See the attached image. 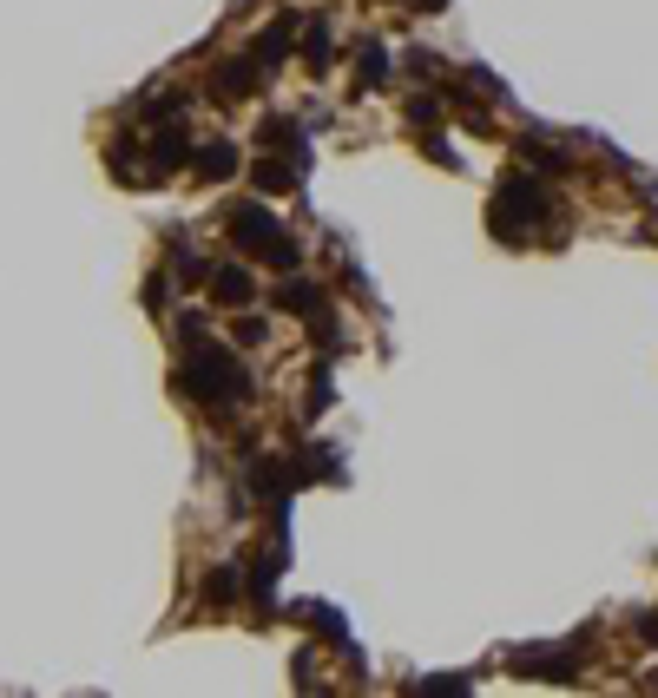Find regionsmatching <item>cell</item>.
<instances>
[{
	"mask_svg": "<svg viewBox=\"0 0 658 698\" xmlns=\"http://www.w3.org/2000/svg\"><path fill=\"white\" fill-rule=\"evenodd\" d=\"M540 218H547V185H540V178H507L501 198H494V211H487L494 238H507V244H520Z\"/></svg>",
	"mask_w": 658,
	"mask_h": 698,
	"instance_id": "1",
	"label": "cell"
},
{
	"mask_svg": "<svg viewBox=\"0 0 658 698\" xmlns=\"http://www.w3.org/2000/svg\"><path fill=\"white\" fill-rule=\"evenodd\" d=\"M185 389L191 396H224L231 402V396H244V369L231 363V349L211 343V349H198V363L185 369Z\"/></svg>",
	"mask_w": 658,
	"mask_h": 698,
	"instance_id": "2",
	"label": "cell"
},
{
	"mask_svg": "<svg viewBox=\"0 0 658 698\" xmlns=\"http://www.w3.org/2000/svg\"><path fill=\"white\" fill-rule=\"evenodd\" d=\"M231 238L244 244V251H270L277 224H270V211H264V205H237V211H231Z\"/></svg>",
	"mask_w": 658,
	"mask_h": 698,
	"instance_id": "3",
	"label": "cell"
},
{
	"mask_svg": "<svg viewBox=\"0 0 658 698\" xmlns=\"http://www.w3.org/2000/svg\"><path fill=\"white\" fill-rule=\"evenodd\" d=\"M211 290H218V303H231V310H244V303L257 297L244 270H211Z\"/></svg>",
	"mask_w": 658,
	"mask_h": 698,
	"instance_id": "4",
	"label": "cell"
},
{
	"mask_svg": "<svg viewBox=\"0 0 658 698\" xmlns=\"http://www.w3.org/2000/svg\"><path fill=\"white\" fill-rule=\"evenodd\" d=\"M237 172V152H231V145H198V178H231Z\"/></svg>",
	"mask_w": 658,
	"mask_h": 698,
	"instance_id": "5",
	"label": "cell"
},
{
	"mask_svg": "<svg viewBox=\"0 0 658 698\" xmlns=\"http://www.w3.org/2000/svg\"><path fill=\"white\" fill-rule=\"evenodd\" d=\"M329 53H336V47H329V27L316 20V27L303 33V60H310V66H329Z\"/></svg>",
	"mask_w": 658,
	"mask_h": 698,
	"instance_id": "6",
	"label": "cell"
},
{
	"mask_svg": "<svg viewBox=\"0 0 658 698\" xmlns=\"http://www.w3.org/2000/svg\"><path fill=\"white\" fill-rule=\"evenodd\" d=\"M283 310H316V303H323V290H310V284H283Z\"/></svg>",
	"mask_w": 658,
	"mask_h": 698,
	"instance_id": "7",
	"label": "cell"
},
{
	"mask_svg": "<svg viewBox=\"0 0 658 698\" xmlns=\"http://www.w3.org/2000/svg\"><path fill=\"white\" fill-rule=\"evenodd\" d=\"M290 178H297V172H290V165H257V185H264V191H283V185H290Z\"/></svg>",
	"mask_w": 658,
	"mask_h": 698,
	"instance_id": "8",
	"label": "cell"
}]
</instances>
